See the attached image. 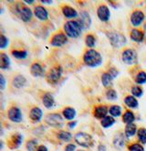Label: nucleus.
<instances>
[{
	"instance_id": "1",
	"label": "nucleus",
	"mask_w": 146,
	"mask_h": 151,
	"mask_svg": "<svg viewBox=\"0 0 146 151\" xmlns=\"http://www.w3.org/2000/svg\"><path fill=\"white\" fill-rule=\"evenodd\" d=\"M14 5L11 6L12 12L19 17V19H21L25 23H29L32 20V17L34 16L33 11L31 10V8L24 4V2H15L13 3Z\"/></svg>"
},
{
	"instance_id": "2",
	"label": "nucleus",
	"mask_w": 146,
	"mask_h": 151,
	"mask_svg": "<svg viewBox=\"0 0 146 151\" xmlns=\"http://www.w3.org/2000/svg\"><path fill=\"white\" fill-rule=\"evenodd\" d=\"M83 30L80 21L78 20H69L64 25V31L67 35V37L71 39H77L80 36V34Z\"/></svg>"
},
{
	"instance_id": "3",
	"label": "nucleus",
	"mask_w": 146,
	"mask_h": 151,
	"mask_svg": "<svg viewBox=\"0 0 146 151\" xmlns=\"http://www.w3.org/2000/svg\"><path fill=\"white\" fill-rule=\"evenodd\" d=\"M83 60L87 66L91 68H96L102 65V57L100 53L95 50H89L85 52L83 56Z\"/></svg>"
},
{
	"instance_id": "4",
	"label": "nucleus",
	"mask_w": 146,
	"mask_h": 151,
	"mask_svg": "<svg viewBox=\"0 0 146 151\" xmlns=\"http://www.w3.org/2000/svg\"><path fill=\"white\" fill-rule=\"evenodd\" d=\"M74 140L76 144L79 145L81 147L84 148H89L93 147L94 145V139L92 136L88 134L85 132H78L74 136Z\"/></svg>"
},
{
	"instance_id": "5",
	"label": "nucleus",
	"mask_w": 146,
	"mask_h": 151,
	"mask_svg": "<svg viewBox=\"0 0 146 151\" xmlns=\"http://www.w3.org/2000/svg\"><path fill=\"white\" fill-rule=\"evenodd\" d=\"M106 35L110 43H111V45L114 48H121L127 43L126 38L122 33L111 31V32H107Z\"/></svg>"
},
{
	"instance_id": "6",
	"label": "nucleus",
	"mask_w": 146,
	"mask_h": 151,
	"mask_svg": "<svg viewBox=\"0 0 146 151\" xmlns=\"http://www.w3.org/2000/svg\"><path fill=\"white\" fill-rule=\"evenodd\" d=\"M45 123L53 128H61L64 127V117L58 113L49 114L45 117Z\"/></svg>"
},
{
	"instance_id": "7",
	"label": "nucleus",
	"mask_w": 146,
	"mask_h": 151,
	"mask_svg": "<svg viewBox=\"0 0 146 151\" xmlns=\"http://www.w3.org/2000/svg\"><path fill=\"white\" fill-rule=\"evenodd\" d=\"M62 73L63 70L61 66H55L51 68L49 70V72L47 73V82L51 85L57 84L62 76Z\"/></svg>"
},
{
	"instance_id": "8",
	"label": "nucleus",
	"mask_w": 146,
	"mask_h": 151,
	"mask_svg": "<svg viewBox=\"0 0 146 151\" xmlns=\"http://www.w3.org/2000/svg\"><path fill=\"white\" fill-rule=\"evenodd\" d=\"M23 141H24V137L22 134H20V133H18V132L14 133V134H12L8 137L6 141L7 147L11 150L18 149L22 146Z\"/></svg>"
},
{
	"instance_id": "9",
	"label": "nucleus",
	"mask_w": 146,
	"mask_h": 151,
	"mask_svg": "<svg viewBox=\"0 0 146 151\" xmlns=\"http://www.w3.org/2000/svg\"><path fill=\"white\" fill-rule=\"evenodd\" d=\"M7 118L12 123L19 124L23 121V114L19 107L16 105H12L7 110Z\"/></svg>"
},
{
	"instance_id": "10",
	"label": "nucleus",
	"mask_w": 146,
	"mask_h": 151,
	"mask_svg": "<svg viewBox=\"0 0 146 151\" xmlns=\"http://www.w3.org/2000/svg\"><path fill=\"white\" fill-rule=\"evenodd\" d=\"M122 59L123 63L128 65H134L138 61V55L134 50L132 49H127L123 50L122 54Z\"/></svg>"
},
{
	"instance_id": "11",
	"label": "nucleus",
	"mask_w": 146,
	"mask_h": 151,
	"mask_svg": "<svg viewBox=\"0 0 146 151\" xmlns=\"http://www.w3.org/2000/svg\"><path fill=\"white\" fill-rule=\"evenodd\" d=\"M68 42V37L65 33L58 32L53 35L50 40V44L53 47H62Z\"/></svg>"
},
{
	"instance_id": "12",
	"label": "nucleus",
	"mask_w": 146,
	"mask_h": 151,
	"mask_svg": "<svg viewBox=\"0 0 146 151\" xmlns=\"http://www.w3.org/2000/svg\"><path fill=\"white\" fill-rule=\"evenodd\" d=\"M34 16L40 21H46L49 19V11L46 9V7L41 5L36 6L34 8Z\"/></svg>"
},
{
	"instance_id": "13",
	"label": "nucleus",
	"mask_w": 146,
	"mask_h": 151,
	"mask_svg": "<svg viewBox=\"0 0 146 151\" xmlns=\"http://www.w3.org/2000/svg\"><path fill=\"white\" fill-rule=\"evenodd\" d=\"M29 117L32 123L38 124L43 118V111L39 107H38V106H35V107L30 109L29 114Z\"/></svg>"
},
{
	"instance_id": "14",
	"label": "nucleus",
	"mask_w": 146,
	"mask_h": 151,
	"mask_svg": "<svg viewBox=\"0 0 146 151\" xmlns=\"http://www.w3.org/2000/svg\"><path fill=\"white\" fill-rule=\"evenodd\" d=\"M30 73L32 76L38 78V77H43L45 75V69L43 65L39 63V61H35L30 66Z\"/></svg>"
},
{
	"instance_id": "15",
	"label": "nucleus",
	"mask_w": 146,
	"mask_h": 151,
	"mask_svg": "<svg viewBox=\"0 0 146 151\" xmlns=\"http://www.w3.org/2000/svg\"><path fill=\"white\" fill-rule=\"evenodd\" d=\"M97 14L99 19L102 22H108L110 20V17H111V12H110L109 7L105 5H102L99 6Z\"/></svg>"
},
{
	"instance_id": "16",
	"label": "nucleus",
	"mask_w": 146,
	"mask_h": 151,
	"mask_svg": "<svg viewBox=\"0 0 146 151\" xmlns=\"http://www.w3.org/2000/svg\"><path fill=\"white\" fill-rule=\"evenodd\" d=\"M113 146L116 149L121 150L122 148H124L125 147V143H126V137L122 133H117V134L114 136L113 137Z\"/></svg>"
},
{
	"instance_id": "17",
	"label": "nucleus",
	"mask_w": 146,
	"mask_h": 151,
	"mask_svg": "<svg viewBox=\"0 0 146 151\" xmlns=\"http://www.w3.org/2000/svg\"><path fill=\"white\" fill-rule=\"evenodd\" d=\"M27 83L26 78L22 74H16L12 79V86L16 89H22Z\"/></svg>"
},
{
	"instance_id": "18",
	"label": "nucleus",
	"mask_w": 146,
	"mask_h": 151,
	"mask_svg": "<svg viewBox=\"0 0 146 151\" xmlns=\"http://www.w3.org/2000/svg\"><path fill=\"white\" fill-rule=\"evenodd\" d=\"M144 19H145V16L143 12H142L141 10H135L132 12L131 16V23L134 27H138L143 22Z\"/></svg>"
},
{
	"instance_id": "19",
	"label": "nucleus",
	"mask_w": 146,
	"mask_h": 151,
	"mask_svg": "<svg viewBox=\"0 0 146 151\" xmlns=\"http://www.w3.org/2000/svg\"><path fill=\"white\" fill-rule=\"evenodd\" d=\"M11 66L10 58L7 55V53L4 51H0V70H6Z\"/></svg>"
},
{
	"instance_id": "20",
	"label": "nucleus",
	"mask_w": 146,
	"mask_h": 151,
	"mask_svg": "<svg viewBox=\"0 0 146 151\" xmlns=\"http://www.w3.org/2000/svg\"><path fill=\"white\" fill-rule=\"evenodd\" d=\"M42 104L47 109L52 108L55 104L54 96L50 93H45L42 96Z\"/></svg>"
},
{
	"instance_id": "21",
	"label": "nucleus",
	"mask_w": 146,
	"mask_h": 151,
	"mask_svg": "<svg viewBox=\"0 0 146 151\" xmlns=\"http://www.w3.org/2000/svg\"><path fill=\"white\" fill-rule=\"evenodd\" d=\"M109 113V109L106 105H99L94 109L93 114L94 117L97 119H103L107 116V114Z\"/></svg>"
},
{
	"instance_id": "22",
	"label": "nucleus",
	"mask_w": 146,
	"mask_h": 151,
	"mask_svg": "<svg viewBox=\"0 0 146 151\" xmlns=\"http://www.w3.org/2000/svg\"><path fill=\"white\" fill-rule=\"evenodd\" d=\"M57 138L62 142H65V143H69V142L73 139V136L70 132L69 131H64V130H59L57 132Z\"/></svg>"
},
{
	"instance_id": "23",
	"label": "nucleus",
	"mask_w": 146,
	"mask_h": 151,
	"mask_svg": "<svg viewBox=\"0 0 146 151\" xmlns=\"http://www.w3.org/2000/svg\"><path fill=\"white\" fill-rule=\"evenodd\" d=\"M83 27V29H88L91 25V19L88 12L81 11L80 12V19H79Z\"/></svg>"
},
{
	"instance_id": "24",
	"label": "nucleus",
	"mask_w": 146,
	"mask_h": 151,
	"mask_svg": "<svg viewBox=\"0 0 146 151\" xmlns=\"http://www.w3.org/2000/svg\"><path fill=\"white\" fill-rule=\"evenodd\" d=\"M137 127L134 123L132 124H128L125 127V129H124V135L126 137V138H131V137H133L135 135H137Z\"/></svg>"
},
{
	"instance_id": "25",
	"label": "nucleus",
	"mask_w": 146,
	"mask_h": 151,
	"mask_svg": "<svg viewBox=\"0 0 146 151\" xmlns=\"http://www.w3.org/2000/svg\"><path fill=\"white\" fill-rule=\"evenodd\" d=\"M62 13L64 17H66L67 19H74V17H77L79 16L75 8H73L69 6H64L62 7Z\"/></svg>"
},
{
	"instance_id": "26",
	"label": "nucleus",
	"mask_w": 146,
	"mask_h": 151,
	"mask_svg": "<svg viewBox=\"0 0 146 151\" xmlns=\"http://www.w3.org/2000/svg\"><path fill=\"white\" fill-rule=\"evenodd\" d=\"M76 114V110L72 107H66L62 111V116L68 121H72L73 119H75Z\"/></svg>"
},
{
	"instance_id": "27",
	"label": "nucleus",
	"mask_w": 146,
	"mask_h": 151,
	"mask_svg": "<svg viewBox=\"0 0 146 151\" xmlns=\"http://www.w3.org/2000/svg\"><path fill=\"white\" fill-rule=\"evenodd\" d=\"M131 39L132 40L135 41V42H138V43H141L144 40V34L142 31L141 30H138V29H132L131 31Z\"/></svg>"
},
{
	"instance_id": "28",
	"label": "nucleus",
	"mask_w": 146,
	"mask_h": 151,
	"mask_svg": "<svg viewBox=\"0 0 146 151\" xmlns=\"http://www.w3.org/2000/svg\"><path fill=\"white\" fill-rule=\"evenodd\" d=\"M11 55L16 59V60H25L27 58V55H29V52L26 50H11Z\"/></svg>"
},
{
	"instance_id": "29",
	"label": "nucleus",
	"mask_w": 146,
	"mask_h": 151,
	"mask_svg": "<svg viewBox=\"0 0 146 151\" xmlns=\"http://www.w3.org/2000/svg\"><path fill=\"white\" fill-rule=\"evenodd\" d=\"M124 104L128 106V107L132 108V109L137 108V107H138V105H139L138 101H137V99L132 95L126 96L125 99H124Z\"/></svg>"
},
{
	"instance_id": "30",
	"label": "nucleus",
	"mask_w": 146,
	"mask_h": 151,
	"mask_svg": "<svg viewBox=\"0 0 146 151\" xmlns=\"http://www.w3.org/2000/svg\"><path fill=\"white\" fill-rule=\"evenodd\" d=\"M115 124V119L114 117L111 116V115H107L106 117H104L103 119H102L100 121V125L103 128H110L112 126H114Z\"/></svg>"
},
{
	"instance_id": "31",
	"label": "nucleus",
	"mask_w": 146,
	"mask_h": 151,
	"mask_svg": "<svg viewBox=\"0 0 146 151\" xmlns=\"http://www.w3.org/2000/svg\"><path fill=\"white\" fill-rule=\"evenodd\" d=\"M39 146V141L35 138L29 139L26 142V149L27 151H36Z\"/></svg>"
},
{
	"instance_id": "32",
	"label": "nucleus",
	"mask_w": 146,
	"mask_h": 151,
	"mask_svg": "<svg viewBox=\"0 0 146 151\" xmlns=\"http://www.w3.org/2000/svg\"><path fill=\"white\" fill-rule=\"evenodd\" d=\"M122 121L128 125V124H132L135 121V115L132 111H126L122 115Z\"/></svg>"
},
{
	"instance_id": "33",
	"label": "nucleus",
	"mask_w": 146,
	"mask_h": 151,
	"mask_svg": "<svg viewBox=\"0 0 146 151\" xmlns=\"http://www.w3.org/2000/svg\"><path fill=\"white\" fill-rule=\"evenodd\" d=\"M122 111V107H121V106H119V105H112L109 109V113H110V114H111V116H112L114 118L121 116Z\"/></svg>"
},
{
	"instance_id": "34",
	"label": "nucleus",
	"mask_w": 146,
	"mask_h": 151,
	"mask_svg": "<svg viewBox=\"0 0 146 151\" xmlns=\"http://www.w3.org/2000/svg\"><path fill=\"white\" fill-rule=\"evenodd\" d=\"M112 80L113 78L109 73H103L102 75V83L104 87H107V88L111 87L112 85Z\"/></svg>"
},
{
	"instance_id": "35",
	"label": "nucleus",
	"mask_w": 146,
	"mask_h": 151,
	"mask_svg": "<svg viewBox=\"0 0 146 151\" xmlns=\"http://www.w3.org/2000/svg\"><path fill=\"white\" fill-rule=\"evenodd\" d=\"M137 137H138L139 143H141L142 145L146 144V128L142 127L138 129V131H137Z\"/></svg>"
},
{
	"instance_id": "36",
	"label": "nucleus",
	"mask_w": 146,
	"mask_h": 151,
	"mask_svg": "<svg viewBox=\"0 0 146 151\" xmlns=\"http://www.w3.org/2000/svg\"><path fill=\"white\" fill-rule=\"evenodd\" d=\"M9 46V39L3 32H0V50H6Z\"/></svg>"
},
{
	"instance_id": "37",
	"label": "nucleus",
	"mask_w": 146,
	"mask_h": 151,
	"mask_svg": "<svg viewBox=\"0 0 146 151\" xmlns=\"http://www.w3.org/2000/svg\"><path fill=\"white\" fill-rule=\"evenodd\" d=\"M85 43L89 48H93L96 45V39L92 34L87 35L85 39Z\"/></svg>"
},
{
	"instance_id": "38",
	"label": "nucleus",
	"mask_w": 146,
	"mask_h": 151,
	"mask_svg": "<svg viewBox=\"0 0 146 151\" xmlns=\"http://www.w3.org/2000/svg\"><path fill=\"white\" fill-rule=\"evenodd\" d=\"M135 82L138 84L146 83V73L145 72H140L135 77Z\"/></svg>"
},
{
	"instance_id": "39",
	"label": "nucleus",
	"mask_w": 146,
	"mask_h": 151,
	"mask_svg": "<svg viewBox=\"0 0 146 151\" xmlns=\"http://www.w3.org/2000/svg\"><path fill=\"white\" fill-rule=\"evenodd\" d=\"M128 151H145L141 143H132L128 147Z\"/></svg>"
},
{
	"instance_id": "40",
	"label": "nucleus",
	"mask_w": 146,
	"mask_h": 151,
	"mask_svg": "<svg viewBox=\"0 0 146 151\" xmlns=\"http://www.w3.org/2000/svg\"><path fill=\"white\" fill-rule=\"evenodd\" d=\"M131 92H132V96H134V97H141L143 94V90L140 86H133L132 88Z\"/></svg>"
},
{
	"instance_id": "41",
	"label": "nucleus",
	"mask_w": 146,
	"mask_h": 151,
	"mask_svg": "<svg viewBox=\"0 0 146 151\" xmlns=\"http://www.w3.org/2000/svg\"><path fill=\"white\" fill-rule=\"evenodd\" d=\"M106 97H107V99L108 100H111V101H114L117 99V93L115 90H113V89H109V90L107 91L106 93Z\"/></svg>"
},
{
	"instance_id": "42",
	"label": "nucleus",
	"mask_w": 146,
	"mask_h": 151,
	"mask_svg": "<svg viewBox=\"0 0 146 151\" xmlns=\"http://www.w3.org/2000/svg\"><path fill=\"white\" fill-rule=\"evenodd\" d=\"M6 88V79L4 76V74L0 73V91H4Z\"/></svg>"
},
{
	"instance_id": "43",
	"label": "nucleus",
	"mask_w": 146,
	"mask_h": 151,
	"mask_svg": "<svg viewBox=\"0 0 146 151\" xmlns=\"http://www.w3.org/2000/svg\"><path fill=\"white\" fill-rule=\"evenodd\" d=\"M76 148H77V146L75 144L69 143L64 147V151H76Z\"/></svg>"
},
{
	"instance_id": "44",
	"label": "nucleus",
	"mask_w": 146,
	"mask_h": 151,
	"mask_svg": "<svg viewBox=\"0 0 146 151\" xmlns=\"http://www.w3.org/2000/svg\"><path fill=\"white\" fill-rule=\"evenodd\" d=\"M109 74L111 75L112 78H115V77H117V76H118L119 72H118V70H117L115 68H112L111 70H109Z\"/></svg>"
},
{
	"instance_id": "45",
	"label": "nucleus",
	"mask_w": 146,
	"mask_h": 151,
	"mask_svg": "<svg viewBox=\"0 0 146 151\" xmlns=\"http://www.w3.org/2000/svg\"><path fill=\"white\" fill-rule=\"evenodd\" d=\"M77 121H70L69 124H68V127L69 128V129H74L75 127H76V126H77Z\"/></svg>"
},
{
	"instance_id": "46",
	"label": "nucleus",
	"mask_w": 146,
	"mask_h": 151,
	"mask_svg": "<svg viewBox=\"0 0 146 151\" xmlns=\"http://www.w3.org/2000/svg\"><path fill=\"white\" fill-rule=\"evenodd\" d=\"M98 151H107V147L104 144H99L97 147Z\"/></svg>"
},
{
	"instance_id": "47",
	"label": "nucleus",
	"mask_w": 146,
	"mask_h": 151,
	"mask_svg": "<svg viewBox=\"0 0 146 151\" xmlns=\"http://www.w3.org/2000/svg\"><path fill=\"white\" fill-rule=\"evenodd\" d=\"M36 151H49V148L46 147L45 145H39Z\"/></svg>"
},
{
	"instance_id": "48",
	"label": "nucleus",
	"mask_w": 146,
	"mask_h": 151,
	"mask_svg": "<svg viewBox=\"0 0 146 151\" xmlns=\"http://www.w3.org/2000/svg\"><path fill=\"white\" fill-rule=\"evenodd\" d=\"M4 134V128L1 125V122H0V136H2Z\"/></svg>"
},
{
	"instance_id": "49",
	"label": "nucleus",
	"mask_w": 146,
	"mask_h": 151,
	"mask_svg": "<svg viewBox=\"0 0 146 151\" xmlns=\"http://www.w3.org/2000/svg\"><path fill=\"white\" fill-rule=\"evenodd\" d=\"M40 3H42L44 5H51L53 3V1H40Z\"/></svg>"
},
{
	"instance_id": "50",
	"label": "nucleus",
	"mask_w": 146,
	"mask_h": 151,
	"mask_svg": "<svg viewBox=\"0 0 146 151\" xmlns=\"http://www.w3.org/2000/svg\"><path fill=\"white\" fill-rule=\"evenodd\" d=\"M5 147V144H4V142H3V140H1L0 139V150L1 149H3V147Z\"/></svg>"
},
{
	"instance_id": "51",
	"label": "nucleus",
	"mask_w": 146,
	"mask_h": 151,
	"mask_svg": "<svg viewBox=\"0 0 146 151\" xmlns=\"http://www.w3.org/2000/svg\"><path fill=\"white\" fill-rule=\"evenodd\" d=\"M23 2H24V4H26V6H27V5H32V4L35 3V1H23Z\"/></svg>"
},
{
	"instance_id": "52",
	"label": "nucleus",
	"mask_w": 146,
	"mask_h": 151,
	"mask_svg": "<svg viewBox=\"0 0 146 151\" xmlns=\"http://www.w3.org/2000/svg\"><path fill=\"white\" fill-rule=\"evenodd\" d=\"M3 12H4V8L2 7V6L0 5V15H2L3 14Z\"/></svg>"
},
{
	"instance_id": "53",
	"label": "nucleus",
	"mask_w": 146,
	"mask_h": 151,
	"mask_svg": "<svg viewBox=\"0 0 146 151\" xmlns=\"http://www.w3.org/2000/svg\"><path fill=\"white\" fill-rule=\"evenodd\" d=\"M144 31H145V33H146V23H145V25H144Z\"/></svg>"
},
{
	"instance_id": "54",
	"label": "nucleus",
	"mask_w": 146,
	"mask_h": 151,
	"mask_svg": "<svg viewBox=\"0 0 146 151\" xmlns=\"http://www.w3.org/2000/svg\"><path fill=\"white\" fill-rule=\"evenodd\" d=\"M76 151H87V150H83V149H79V150H76Z\"/></svg>"
}]
</instances>
